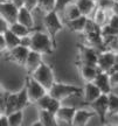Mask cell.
<instances>
[{
	"label": "cell",
	"mask_w": 118,
	"mask_h": 126,
	"mask_svg": "<svg viewBox=\"0 0 118 126\" xmlns=\"http://www.w3.org/2000/svg\"><path fill=\"white\" fill-rule=\"evenodd\" d=\"M109 114H118V96L112 92L109 94Z\"/></svg>",
	"instance_id": "f1b7e54d"
},
{
	"label": "cell",
	"mask_w": 118,
	"mask_h": 126,
	"mask_svg": "<svg viewBox=\"0 0 118 126\" xmlns=\"http://www.w3.org/2000/svg\"><path fill=\"white\" fill-rule=\"evenodd\" d=\"M115 56H116V63H118V51L115 53Z\"/></svg>",
	"instance_id": "f6af8a7d"
},
{
	"label": "cell",
	"mask_w": 118,
	"mask_h": 126,
	"mask_svg": "<svg viewBox=\"0 0 118 126\" xmlns=\"http://www.w3.org/2000/svg\"><path fill=\"white\" fill-rule=\"evenodd\" d=\"M82 13L78 6L76 5V2H71L69 4L66 8L63 9V18L64 20H74V19L81 16Z\"/></svg>",
	"instance_id": "603a6c76"
},
{
	"label": "cell",
	"mask_w": 118,
	"mask_h": 126,
	"mask_svg": "<svg viewBox=\"0 0 118 126\" xmlns=\"http://www.w3.org/2000/svg\"><path fill=\"white\" fill-rule=\"evenodd\" d=\"M96 113L95 111L91 109V110H85V109H78L76 113H75V117L73 120V125L74 126H84L86 125L89 120L92 117H95Z\"/></svg>",
	"instance_id": "5bb4252c"
},
{
	"label": "cell",
	"mask_w": 118,
	"mask_h": 126,
	"mask_svg": "<svg viewBox=\"0 0 118 126\" xmlns=\"http://www.w3.org/2000/svg\"><path fill=\"white\" fill-rule=\"evenodd\" d=\"M7 94H8V91H6V92H1V94H0V111H1V112H4V110H5Z\"/></svg>",
	"instance_id": "8d00e7d4"
},
{
	"label": "cell",
	"mask_w": 118,
	"mask_h": 126,
	"mask_svg": "<svg viewBox=\"0 0 118 126\" xmlns=\"http://www.w3.org/2000/svg\"><path fill=\"white\" fill-rule=\"evenodd\" d=\"M109 25L111 26V27H114V28H116V29H118V15H117V14L114 13V15L109 19Z\"/></svg>",
	"instance_id": "f35d334b"
},
{
	"label": "cell",
	"mask_w": 118,
	"mask_h": 126,
	"mask_svg": "<svg viewBox=\"0 0 118 126\" xmlns=\"http://www.w3.org/2000/svg\"><path fill=\"white\" fill-rule=\"evenodd\" d=\"M55 7H56V0H39L37 9L42 11L43 13L55 11Z\"/></svg>",
	"instance_id": "83f0119b"
},
{
	"label": "cell",
	"mask_w": 118,
	"mask_h": 126,
	"mask_svg": "<svg viewBox=\"0 0 118 126\" xmlns=\"http://www.w3.org/2000/svg\"><path fill=\"white\" fill-rule=\"evenodd\" d=\"M31 36H32V43H31L32 50L41 53L42 55H49L56 48L49 34H45L41 31H34Z\"/></svg>",
	"instance_id": "6da1fadb"
},
{
	"label": "cell",
	"mask_w": 118,
	"mask_h": 126,
	"mask_svg": "<svg viewBox=\"0 0 118 126\" xmlns=\"http://www.w3.org/2000/svg\"><path fill=\"white\" fill-rule=\"evenodd\" d=\"M0 125L1 126H9L8 117H7L6 113H1V114H0Z\"/></svg>",
	"instance_id": "60d3db41"
},
{
	"label": "cell",
	"mask_w": 118,
	"mask_h": 126,
	"mask_svg": "<svg viewBox=\"0 0 118 126\" xmlns=\"http://www.w3.org/2000/svg\"><path fill=\"white\" fill-rule=\"evenodd\" d=\"M12 2H13L18 8H21L25 6V0H12Z\"/></svg>",
	"instance_id": "7bdbcfd3"
},
{
	"label": "cell",
	"mask_w": 118,
	"mask_h": 126,
	"mask_svg": "<svg viewBox=\"0 0 118 126\" xmlns=\"http://www.w3.org/2000/svg\"><path fill=\"white\" fill-rule=\"evenodd\" d=\"M103 94L101 89L95 84V82H86L84 88H83V96H84V102L86 104L94 102L96 99L101 97Z\"/></svg>",
	"instance_id": "4fadbf2b"
},
{
	"label": "cell",
	"mask_w": 118,
	"mask_h": 126,
	"mask_svg": "<svg viewBox=\"0 0 118 126\" xmlns=\"http://www.w3.org/2000/svg\"><path fill=\"white\" fill-rule=\"evenodd\" d=\"M88 105L95 111L96 116L100 118V122L104 124L106 122V116L109 114V94H102L101 97L89 103Z\"/></svg>",
	"instance_id": "8992f818"
},
{
	"label": "cell",
	"mask_w": 118,
	"mask_h": 126,
	"mask_svg": "<svg viewBox=\"0 0 118 126\" xmlns=\"http://www.w3.org/2000/svg\"><path fill=\"white\" fill-rule=\"evenodd\" d=\"M5 36V40H6V45H7V50L8 49H13L15 47L21 45V37L18 36L14 32H12L11 29H7L5 33H0Z\"/></svg>",
	"instance_id": "7402d4cb"
},
{
	"label": "cell",
	"mask_w": 118,
	"mask_h": 126,
	"mask_svg": "<svg viewBox=\"0 0 118 126\" xmlns=\"http://www.w3.org/2000/svg\"><path fill=\"white\" fill-rule=\"evenodd\" d=\"M1 1H6V0H1Z\"/></svg>",
	"instance_id": "bcb514c9"
},
{
	"label": "cell",
	"mask_w": 118,
	"mask_h": 126,
	"mask_svg": "<svg viewBox=\"0 0 118 126\" xmlns=\"http://www.w3.org/2000/svg\"><path fill=\"white\" fill-rule=\"evenodd\" d=\"M98 55L95 47L85 45H78V62L80 65H97L98 62Z\"/></svg>",
	"instance_id": "5b68a950"
},
{
	"label": "cell",
	"mask_w": 118,
	"mask_h": 126,
	"mask_svg": "<svg viewBox=\"0 0 118 126\" xmlns=\"http://www.w3.org/2000/svg\"><path fill=\"white\" fill-rule=\"evenodd\" d=\"M0 15L9 25H13V23L18 22L19 8L12 2V0L1 1V4H0Z\"/></svg>",
	"instance_id": "9c48e42d"
},
{
	"label": "cell",
	"mask_w": 118,
	"mask_h": 126,
	"mask_svg": "<svg viewBox=\"0 0 118 126\" xmlns=\"http://www.w3.org/2000/svg\"><path fill=\"white\" fill-rule=\"evenodd\" d=\"M25 84L27 86V91L32 103H36L42 96H45L48 92V90L41 84L40 82H37L32 75H28L27 76Z\"/></svg>",
	"instance_id": "52a82bcc"
},
{
	"label": "cell",
	"mask_w": 118,
	"mask_h": 126,
	"mask_svg": "<svg viewBox=\"0 0 118 126\" xmlns=\"http://www.w3.org/2000/svg\"><path fill=\"white\" fill-rule=\"evenodd\" d=\"M102 35H103V37H106V36H118V29L111 27L108 23V25H105L104 27H102Z\"/></svg>",
	"instance_id": "1f68e13d"
},
{
	"label": "cell",
	"mask_w": 118,
	"mask_h": 126,
	"mask_svg": "<svg viewBox=\"0 0 118 126\" xmlns=\"http://www.w3.org/2000/svg\"><path fill=\"white\" fill-rule=\"evenodd\" d=\"M106 12L105 9L101 8V7H97V9L95 11V14H94V21H95L98 26L101 27H104L105 25L109 23V19L106 16Z\"/></svg>",
	"instance_id": "d4e9b609"
},
{
	"label": "cell",
	"mask_w": 118,
	"mask_h": 126,
	"mask_svg": "<svg viewBox=\"0 0 118 126\" xmlns=\"http://www.w3.org/2000/svg\"><path fill=\"white\" fill-rule=\"evenodd\" d=\"M73 0H56V7L55 11L56 12H63V9L68 6L69 4H71Z\"/></svg>",
	"instance_id": "e575fe53"
},
{
	"label": "cell",
	"mask_w": 118,
	"mask_h": 126,
	"mask_svg": "<svg viewBox=\"0 0 118 126\" xmlns=\"http://www.w3.org/2000/svg\"><path fill=\"white\" fill-rule=\"evenodd\" d=\"M112 12H114L115 14H117L118 15V1H116L114 5V7H112Z\"/></svg>",
	"instance_id": "ee69618b"
},
{
	"label": "cell",
	"mask_w": 118,
	"mask_h": 126,
	"mask_svg": "<svg viewBox=\"0 0 118 126\" xmlns=\"http://www.w3.org/2000/svg\"><path fill=\"white\" fill-rule=\"evenodd\" d=\"M25 6H26L28 9L34 11V9H36L37 6H39V0H25Z\"/></svg>",
	"instance_id": "d590c367"
},
{
	"label": "cell",
	"mask_w": 118,
	"mask_h": 126,
	"mask_svg": "<svg viewBox=\"0 0 118 126\" xmlns=\"http://www.w3.org/2000/svg\"><path fill=\"white\" fill-rule=\"evenodd\" d=\"M110 81H111V84H112V88L116 85H118V71H114L110 72Z\"/></svg>",
	"instance_id": "74e56055"
},
{
	"label": "cell",
	"mask_w": 118,
	"mask_h": 126,
	"mask_svg": "<svg viewBox=\"0 0 118 126\" xmlns=\"http://www.w3.org/2000/svg\"><path fill=\"white\" fill-rule=\"evenodd\" d=\"M115 2H116V0H97L98 7L105 9V11H109V9L112 11V7H114Z\"/></svg>",
	"instance_id": "836d02e7"
},
{
	"label": "cell",
	"mask_w": 118,
	"mask_h": 126,
	"mask_svg": "<svg viewBox=\"0 0 118 126\" xmlns=\"http://www.w3.org/2000/svg\"><path fill=\"white\" fill-rule=\"evenodd\" d=\"M42 62H43V61H42V54L31 49L29 55H28V57H27V61H26L23 67H25V69H26V71H27L28 75H32L33 72L39 68V65H40Z\"/></svg>",
	"instance_id": "7c38bea8"
},
{
	"label": "cell",
	"mask_w": 118,
	"mask_h": 126,
	"mask_svg": "<svg viewBox=\"0 0 118 126\" xmlns=\"http://www.w3.org/2000/svg\"><path fill=\"white\" fill-rule=\"evenodd\" d=\"M32 76L36 79L37 82H40L42 85L45 86L47 90L49 91L50 88L53 86L55 83V77H54V71L50 65H48L47 63L42 62L39 65L35 71L32 74Z\"/></svg>",
	"instance_id": "277c9868"
},
{
	"label": "cell",
	"mask_w": 118,
	"mask_h": 126,
	"mask_svg": "<svg viewBox=\"0 0 118 126\" xmlns=\"http://www.w3.org/2000/svg\"><path fill=\"white\" fill-rule=\"evenodd\" d=\"M43 25H45L46 29H47L48 34L50 35L55 47H56V36L63 29V23H62V21H61V19L59 16V12L50 11L48 13H45Z\"/></svg>",
	"instance_id": "7a4b0ae2"
},
{
	"label": "cell",
	"mask_w": 118,
	"mask_h": 126,
	"mask_svg": "<svg viewBox=\"0 0 118 126\" xmlns=\"http://www.w3.org/2000/svg\"><path fill=\"white\" fill-rule=\"evenodd\" d=\"M31 43H32V36H31V34H29V35H27V36H23V37H21V45H22V46L31 48Z\"/></svg>",
	"instance_id": "ab89813d"
},
{
	"label": "cell",
	"mask_w": 118,
	"mask_h": 126,
	"mask_svg": "<svg viewBox=\"0 0 118 126\" xmlns=\"http://www.w3.org/2000/svg\"><path fill=\"white\" fill-rule=\"evenodd\" d=\"M18 103H19V110H23L26 109L29 105L31 102V98H29V94H28L27 91V86L26 84L21 88V90L18 92Z\"/></svg>",
	"instance_id": "cb8c5ba5"
},
{
	"label": "cell",
	"mask_w": 118,
	"mask_h": 126,
	"mask_svg": "<svg viewBox=\"0 0 118 126\" xmlns=\"http://www.w3.org/2000/svg\"><path fill=\"white\" fill-rule=\"evenodd\" d=\"M9 126H20L23 122V110H17L14 112L7 114Z\"/></svg>",
	"instance_id": "4316f807"
},
{
	"label": "cell",
	"mask_w": 118,
	"mask_h": 126,
	"mask_svg": "<svg viewBox=\"0 0 118 126\" xmlns=\"http://www.w3.org/2000/svg\"><path fill=\"white\" fill-rule=\"evenodd\" d=\"M76 5L78 6L82 15L88 16L95 11L97 1L95 0H76Z\"/></svg>",
	"instance_id": "ffe728a7"
},
{
	"label": "cell",
	"mask_w": 118,
	"mask_h": 126,
	"mask_svg": "<svg viewBox=\"0 0 118 126\" xmlns=\"http://www.w3.org/2000/svg\"><path fill=\"white\" fill-rule=\"evenodd\" d=\"M33 11L28 9L26 6H23L21 8H19V15H18V22L25 25L26 27L33 29L34 26H35V21H34V18H33Z\"/></svg>",
	"instance_id": "e0dca14e"
},
{
	"label": "cell",
	"mask_w": 118,
	"mask_h": 126,
	"mask_svg": "<svg viewBox=\"0 0 118 126\" xmlns=\"http://www.w3.org/2000/svg\"><path fill=\"white\" fill-rule=\"evenodd\" d=\"M39 120L42 123L43 126H56L59 125V122L56 119V116L46 109H40L39 111Z\"/></svg>",
	"instance_id": "d6986e66"
},
{
	"label": "cell",
	"mask_w": 118,
	"mask_h": 126,
	"mask_svg": "<svg viewBox=\"0 0 118 126\" xmlns=\"http://www.w3.org/2000/svg\"><path fill=\"white\" fill-rule=\"evenodd\" d=\"M95 1H97V0H95Z\"/></svg>",
	"instance_id": "7dc6e473"
},
{
	"label": "cell",
	"mask_w": 118,
	"mask_h": 126,
	"mask_svg": "<svg viewBox=\"0 0 118 126\" xmlns=\"http://www.w3.org/2000/svg\"><path fill=\"white\" fill-rule=\"evenodd\" d=\"M48 92H49L54 98L59 99V100L62 102V100L69 98V97H73V96L82 94L83 90H82L81 88H78V86L66 84V83H57V82H55Z\"/></svg>",
	"instance_id": "3957f363"
},
{
	"label": "cell",
	"mask_w": 118,
	"mask_h": 126,
	"mask_svg": "<svg viewBox=\"0 0 118 126\" xmlns=\"http://www.w3.org/2000/svg\"><path fill=\"white\" fill-rule=\"evenodd\" d=\"M51 99H53V97H51V94H49V92H47V94H45V96H42L39 100L36 102L37 106L40 109H48V106H49L50 102H51Z\"/></svg>",
	"instance_id": "4dcf8cb0"
},
{
	"label": "cell",
	"mask_w": 118,
	"mask_h": 126,
	"mask_svg": "<svg viewBox=\"0 0 118 126\" xmlns=\"http://www.w3.org/2000/svg\"><path fill=\"white\" fill-rule=\"evenodd\" d=\"M96 32H102V27L98 26L94 21V19H88V22L85 25L83 34H89V33H96Z\"/></svg>",
	"instance_id": "f546056e"
},
{
	"label": "cell",
	"mask_w": 118,
	"mask_h": 126,
	"mask_svg": "<svg viewBox=\"0 0 118 126\" xmlns=\"http://www.w3.org/2000/svg\"><path fill=\"white\" fill-rule=\"evenodd\" d=\"M53 97V96H51ZM60 108H61V100H59V99H56L53 97V99H51V102H50L49 106H48V111H50L51 113H54L55 116H56V112L60 110Z\"/></svg>",
	"instance_id": "d6a6232c"
},
{
	"label": "cell",
	"mask_w": 118,
	"mask_h": 126,
	"mask_svg": "<svg viewBox=\"0 0 118 126\" xmlns=\"http://www.w3.org/2000/svg\"><path fill=\"white\" fill-rule=\"evenodd\" d=\"M101 70L97 65H85L83 64L80 67V74L85 82H94Z\"/></svg>",
	"instance_id": "ac0fdd59"
},
{
	"label": "cell",
	"mask_w": 118,
	"mask_h": 126,
	"mask_svg": "<svg viewBox=\"0 0 118 126\" xmlns=\"http://www.w3.org/2000/svg\"><path fill=\"white\" fill-rule=\"evenodd\" d=\"M88 16L85 15H81L78 18L74 19V20H64V25L70 29L71 32H75V33H83L84 32V28H85V25L88 22Z\"/></svg>",
	"instance_id": "2e32d148"
},
{
	"label": "cell",
	"mask_w": 118,
	"mask_h": 126,
	"mask_svg": "<svg viewBox=\"0 0 118 126\" xmlns=\"http://www.w3.org/2000/svg\"><path fill=\"white\" fill-rule=\"evenodd\" d=\"M116 64V56H115V51L112 50H102L98 55V62H97V67L101 71H106L109 72L111 68Z\"/></svg>",
	"instance_id": "30bf717a"
},
{
	"label": "cell",
	"mask_w": 118,
	"mask_h": 126,
	"mask_svg": "<svg viewBox=\"0 0 118 126\" xmlns=\"http://www.w3.org/2000/svg\"><path fill=\"white\" fill-rule=\"evenodd\" d=\"M7 50V45H6V40H5V36L2 34H0V50L1 53H4V50Z\"/></svg>",
	"instance_id": "b9f144b4"
},
{
	"label": "cell",
	"mask_w": 118,
	"mask_h": 126,
	"mask_svg": "<svg viewBox=\"0 0 118 126\" xmlns=\"http://www.w3.org/2000/svg\"><path fill=\"white\" fill-rule=\"evenodd\" d=\"M9 29L12 32H14V33L18 36H20V37L27 36V35H29L32 32H34L33 29L26 27L25 25H22V23H20V22H15V23H13V25H11Z\"/></svg>",
	"instance_id": "484cf974"
},
{
	"label": "cell",
	"mask_w": 118,
	"mask_h": 126,
	"mask_svg": "<svg viewBox=\"0 0 118 126\" xmlns=\"http://www.w3.org/2000/svg\"><path fill=\"white\" fill-rule=\"evenodd\" d=\"M17 110H19L18 92H17V94L8 92V94H7V98H6V105H5V110H4V112H1V113L9 114V113L14 112V111H17Z\"/></svg>",
	"instance_id": "44dd1931"
},
{
	"label": "cell",
	"mask_w": 118,
	"mask_h": 126,
	"mask_svg": "<svg viewBox=\"0 0 118 126\" xmlns=\"http://www.w3.org/2000/svg\"><path fill=\"white\" fill-rule=\"evenodd\" d=\"M95 84L101 89V91L103 94H109L112 90V84H111V81H110V75L109 72L106 71H100L97 77L95 78Z\"/></svg>",
	"instance_id": "9a60e30c"
},
{
	"label": "cell",
	"mask_w": 118,
	"mask_h": 126,
	"mask_svg": "<svg viewBox=\"0 0 118 126\" xmlns=\"http://www.w3.org/2000/svg\"><path fill=\"white\" fill-rule=\"evenodd\" d=\"M76 111L77 109H75L74 106H61L60 110L56 112V119L59 124L63 123L67 125H73V120Z\"/></svg>",
	"instance_id": "8fae6325"
},
{
	"label": "cell",
	"mask_w": 118,
	"mask_h": 126,
	"mask_svg": "<svg viewBox=\"0 0 118 126\" xmlns=\"http://www.w3.org/2000/svg\"><path fill=\"white\" fill-rule=\"evenodd\" d=\"M29 51H31V48L20 45L13 49H8L7 54H6V60L15 63L18 65H25L28 55H29Z\"/></svg>",
	"instance_id": "ba28073f"
}]
</instances>
